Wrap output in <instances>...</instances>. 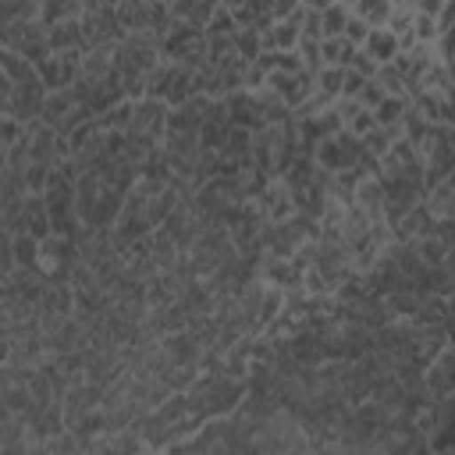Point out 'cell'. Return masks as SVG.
<instances>
[{
    "instance_id": "cell-1",
    "label": "cell",
    "mask_w": 455,
    "mask_h": 455,
    "mask_svg": "<svg viewBox=\"0 0 455 455\" xmlns=\"http://www.w3.org/2000/svg\"><path fill=\"white\" fill-rule=\"evenodd\" d=\"M146 96L167 103V107H178L185 103L188 96H196V85H192V68L185 64H174V60H160L149 78H146Z\"/></svg>"
},
{
    "instance_id": "cell-2",
    "label": "cell",
    "mask_w": 455,
    "mask_h": 455,
    "mask_svg": "<svg viewBox=\"0 0 455 455\" xmlns=\"http://www.w3.org/2000/svg\"><path fill=\"white\" fill-rule=\"evenodd\" d=\"M4 46L21 53L28 64H39L46 53H50V36H46V25L36 18V21H4Z\"/></svg>"
},
{
    "instance_id": "cell-3",
    "label": "cell",
    "mask_w": 455,
    "mask_h": 455,
    "mask_svg": "<svg viewBox=\"0 0 455 455\" xmlns=\"http://www.w3.org/2000/svg\"><path fill=\"white\" fill-rule=\"evenodd\" d=\"M36 75L43 78L46 92L53 89H71L82 75V50H50L39 64H36Z\"/></svg>"
},
{
    "instance_id": "cell-4",
    "label": "cell",
    "mask_w": 455,
    "mask_h": 455,
    "mask_svg": "<svg viewBox=\"0 0 455 455\" xmlns=\"http://www.w3.org/2000/svg\"><path fill=\"white\" fill-rule=\"evenodd\" d=\"M128 132L156 146V142L164 139V132H167V103H160V100H153V96L132 100V121H128Z\"/></svg>"
},
{
    "instance_id": "cell-5",
    "label": "cell",
    "mask_w": 455,
    "mask_h": 455,
    "mask_svg": "<svg viewBox=\"0 0 455 455\" xmlns=\"http://www.w3.org/2000/svg\"><path fill=\"white\" fill-rule=\"evenodd\" d=\"M43 100H46V85H43V78L32 71L28 78H21V82H14L11 85V100H7V114L14 117V121H36L39 117V110H43Z\"/></svg>"
},
{
    "instance_id": "cell-6",
    "label": "cell",
    "mask_w": 455,
    "mask_h": 455,
    "mask_svg": "<svg viewBox=\"0 0 455 455\" xmlns=\"http://www.w3.org/2000/svg\"><path fill=\"white\" fill-rule=\"evenodd\" d=\"M423 391L427 398H441V395H451L455 391V370H451V341L441 345L427 366H423Z\"/></svg>"
},
{
    "instance_id": "cell-7",
    "label": "cell",
    "mask_w": 455,
    "mask_h": 455,
    "mask_svg": "<svg viewBox=\"0 0 455 455\" xmlns=\"http://www.w3.org/2000/svg\"><path fill=\"white\" fill-rule=\"evenodd\" d=\"M359 50H363L373 64H391L395 53H398V39H395V32H391L387 25H373V28L366 32V39H363Z\"/></svg>"
},
{
    "instance_id": "cell-8",
    "label": "cell",
    "mask_w": 455,
    "mask_h": 455,
    "mask_svg": "<svg viewBox=\"0 0 455 455\" xmlns=\"http://www.w3.org/2000/svg\"><path fill=\"white\" fill-rule=\"evenodd\" d=\"M85 14L82 0H43L39 7V21L50 28V25H60V21H78Z\"/></svg>"
},
{
    "instance_id": "cell-9",
    "label": "cell",
    "mask_w": 455,
    "mask_h": 455,
    "mask_svg": "<svg viewBox=\"0 0 455 455\" xmlns=\"http://www.w3.org/2000/svg\"><path fill=\"white\" fill-rule=\"evenodd\" d=\"M405 110H409V96H384L370 114H373V124L380 128H402Z\"/></svg>"
},
{
    "instance_id": "cell-10",
    "label": "cell",
    "mask_w": 455,
    "mask_h": 455,
    "mask_svg": "<svg viewBox=\"0 0 455 455\" xmlns=\"http://www.w3.org/2000/svg\"><path fill=\"white\" fill-rule=\"evenodd\" d=\"M50 50H82V21H60L46 28Z\"/></svg>"
},
{
    "instance_id": "cell-11",
    "label": "cell",
    "mask_w": 455,
    "mask_h": 455,
    "mask_svg": "<svg viewBox=\"0 0 455 455\" xmlns=\"http://www.w3.org/2000/svg\"><path fill=\"white\" fill-rule=\"evenodd\" d=\"M352 53H355V46L345 43L341 36H323V39H320V68H323V64H331V68H345Z\"/></svg>"
},
{
    "instance_id": "cell-12",
    "label": "cell",
    "mask_w": 455,
    "mask_h": 455,
    "mask_svg": "<svg viewBox=\"0 0 455 455\" xmlns=\"http://www.w3.org/2000/svg\"><path fill=\"white\" fill-rule=\"evenodd\" d=\"M43 0H0V21H36Z\"/></svg>"
},
{
    "instance_id": "cell-13",
    "label": "cell",
    "mask_w": 455,
    "mask_h": 455,
    "mask_svg": "<svg viewBox=\"0 0 455 455\" xmlns=\"http://www.w3.org/2000/svg\"><path fill=\"white\" fill-rule=\"evenodd\" d=\"M11 256H14V267H36V256H39V238H32L28 231L11 235Z\"/></svg>"
},
{
    "instance_id": "cell-14",
    "label": "cell",
    "mask_w": 455,
    "mask_h": 455,
    "mask_svg": "<svg viewBox=\"0 0 455 455\" xmlns=\"http://www.w3.org/2000/svg\"><path fill=\"white\" fill-rule=\"evenodd\" d=\"M348 14H352V7H345V4H327V7L320 11V32H323V36H341Z\"/></svg>"
},
{
    "instance_id": "cell-15",
    "label": "cell",
    "mask_w": 455,
    "mask_h": 455,
    "mask_svg": "<svg viewBox=\"0 0 455 455\" xmlns=\"http://www.w3.org/2000/svg\"><path fill=\"white\" fill-rule=\"evenodd\" d=\"M370 78L384 89V96H405V78L398 75L395 64H377V71H373Z\"/></svg>"
},
{
    "instance_id": "cell-16",
    "label": "cell",
    "mask_w": 455,
    "mask_h": 455,
    "mask_svg": "<svg viewBox=\"0 0 455 455\" xmlns=\"http://www.w3.org/2000/svg\"><path fill=\"white\" fill-rule=\"evenodd\" d=\"M366 32H370V25H366L359 14H348V21H345V28H341V39L352 43V46H363Z\"/></svg>"
},
{
    "instance_id": "cell-17",
    "label": "cell",
    "mask_w": 455,
    "mask_h": 455,
    "mask_svg": "<svg viewBox=\"0 0 455 455\" xmlns=\"http://www.w3.org/2000/svg\"><path fill=\"white\" fill-rule=\"evenodd\" d=\"M444 4H451V0H416L412 11H416V14H427V18H437V11H441Z\"/></svg>"
}]
</instances>
